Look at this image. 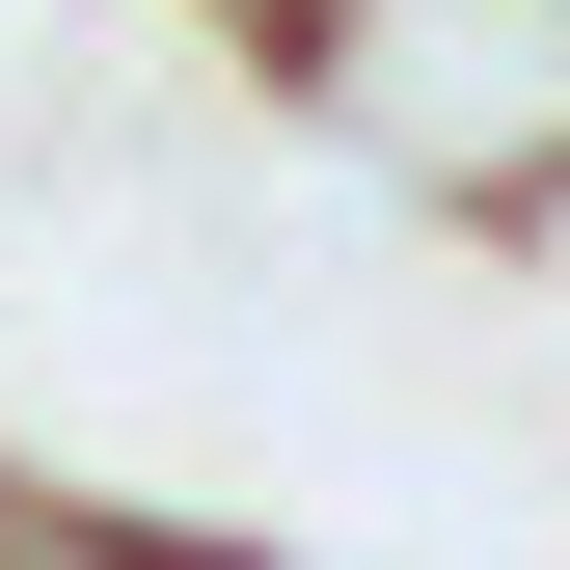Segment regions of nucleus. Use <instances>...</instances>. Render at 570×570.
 <instances>
[{"instance_id":"f257e3e1","label":"nucleus","mask_w":570,"mask_h":570,"mask_svg":"<svg viewBox=\"0 0 570 570\" xmlns=\"http://www.w3.org/2000/svg\"><path fill=\"white\" fill-rule=\"evenodd\" d=\"M272 55L326 82V136H353V164L462 190V218H517V190L570 164V28H543V0H299Z\"/></svg>"},{"instance_id":"f03ea898","label":"nucleus","mask_w":570,"mask_h":570,"mask_svg":"<svg viewBox=\"0 0 570 570\" xmlns=\"http://www.w3.org/2000/svg\"><path fill=\"white\" fill-rule=\"evenodd\" d=\"M543 28H570V0H543Z\"/></svg>"}]
</instances>
